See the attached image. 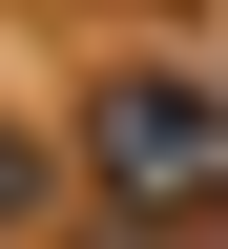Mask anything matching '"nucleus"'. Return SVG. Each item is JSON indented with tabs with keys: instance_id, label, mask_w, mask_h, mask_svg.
Wrapping results in <instances>:
<instances>
[{
	"instance_id": "1",
	"label": "nucleus",
	"mask_w": 228,
	"mask_h": 249,
	"mask_svg": "<svg viewBox=\"0 0 228 249\" xmlns=\"http://www.w3.org/2000/svg\"><path fill=\"white\" fill-rule=\"evenodd\" d=\"M104 145H124V166H208V104H166V83H145V104H104Z\"/></svg>"
}]
</instances>
